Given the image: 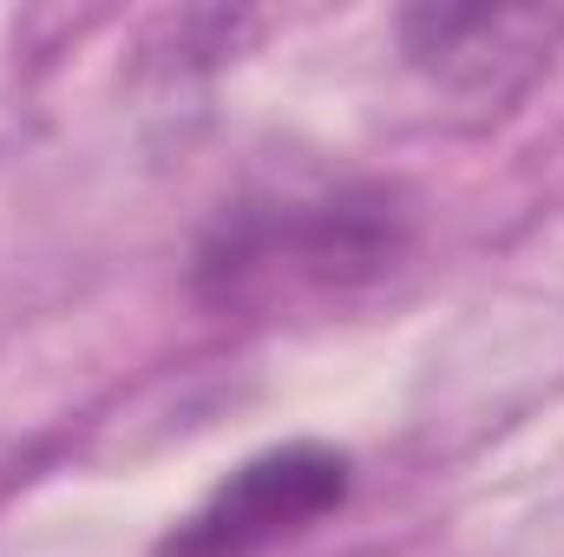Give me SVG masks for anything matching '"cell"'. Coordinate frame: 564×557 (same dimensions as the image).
Listing matches in <instances>:
<instances>
[{
  "mask_svg": "<svg viewBox=\"0 0 564 557\" xmlns=\"http://www.w3.org/2000/svg\"><path fill=\"white\" fill-rule=\"evenodd\" d=\"M408 256V210L388 184L276 190L224 210L197 243V295L224 315L341 302Z\"/></svg>",
  "mask_w": 564,
  "mask_h": 557,
  "instance_id": "1",
  "label": "cell"
},
{
  "mask_svg": "<svg viewBox=\"0 0 564 557\" xmlns=\"http://www.w3.org/2000/svg\"><path fill=\"white\" fill-rule=\"evenodd\" d=\"M348 499V452L322 439H289L243 459L164 545L158 557H263L302 538Z\"/></svg>",
  "mask_w": 564,
  "mask_h": 557,
  "instance_id": "2",
  "label": "cell"
}]
</instances>
